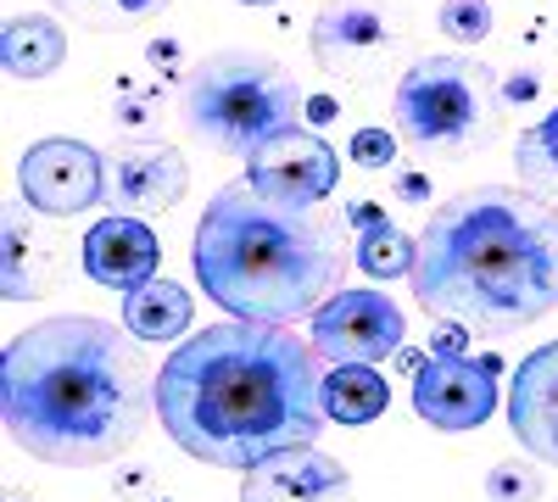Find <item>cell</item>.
Listing matches in <instances>:
<instances>
[{
    "label": "cell",
    "instance_id": "cell-1",
    "mask_svg": "<svg viewBox=\"0 0 558 502\" xmlns=\"http://www.w3.org/2000/svg\"><path fill=\"white\" fill-rule=\"evenodd\" d=\"M157 419L196 464L246 475L274 452L318 441L330 419L318 352L286 325H207L157 369Z\"/></svg>",
    "mask_w": 558,
    "mask_h": 502
},
{
    "label": "cell",
    "instance_id": "cell-2",
    "mask_svg": "<svg viewBox=\"0 0 558 502\" xmlns=\"http://www.w3.org/2000/svg\"><path fill=\"white\" fill-rule=\"evenodd\" d=\"M157 407V369L140 341L89 313L39 318L7 346L0 414L12 446L57 469L112 464Z\"/></svg>",
    "mask_w": 558,
    "mask_h": 502
},
{
    "label": "cell",
    "instance_id": "cell-3",
    "mask_svg": "<svg viewBox=\"0 0 558 502\" xmlns=\"http://www.w3.org/2000/svg\"><path fill=\"white\" fill-rule=\"evenodd\" d=\"M413 296L430 318L514 335L558 307V207L525 185H475L413 235Z\"/></svg>",
    "mask_w": 558,
    "mask_h": 502
},
{
    "label": "cell",
    "instance_id": "cell-4",
    "mask_svg": "<svg viewBox=\"0 0 558 502\" xmlns=\"http://www.w3.org/2000/svg\"><path fill=\"white\" fill-rule=\"evenodd\" d=\"M341 218L324 207H291L263 196L252 179L223 185L196 223L202 291L252 325H291L318 313L341 280Z\"/></svg>",
    "mask_w": 558,
    "mask_h": 502
},
{
    "label": "cell",
    "instance_id": "cell-5",
    "mask_svg": "<svg viewBox=\"0 0 558 502\" xmlns=\"http://www.w3.org/2000/svg\"><path fill=\"white\" fill-rule=\"evenodd\" d=\"M179 118L202 146L246 162L268 134L302 118V84L263 51H213L184 68Z\"/></svg>",
    "mask_w": 558,
    "mask_h": 502
},
{
    "label": "cell",
    "instance_id": "cell-6",
    "mask_svg": "<svg viewBox=\"0 0 558 502\" xmlns=\"http://www.w3.org/2000/svg\"><path fill=\"white\" fill-rule=\"evenodd\" d=\"M502 78L481 57H418L391 96L397 140L425 162H458L502 134Z\"/></svg>",
    "mask_w": 558,
    "mask_h": 502
},
{
    "label": "cell",
    "instance_id": "cell-7",
    "mask_svg": "<svg viewBox=\"0 0 558 502\" xmlns=\"http://www.w3.org/2000/svg\"><path fill=\"white\" fill-rule=\"evenodd\" d=\"M307 45L341 107H386L418 62V23L408 0H324Z\"/></svg>",
    "mask_w": 558,
    "mask_h": 502
},
{
    "label": "cell",
    "instance_id": "cell-8",
    "mask_svg": "<svg viewBox=\"0 0 558 502\" xmlns=\"http://www.w3.org/2000/svg\"><path fill=\"white\" fill-rule=\"evenodd\" d=\"M23 201L39 218H73L84 207L107 201V157H96L84 140H34L17 162Z\"/></svg>",
    "mask_w": 558,
    "mask_h": 502
},
{
    "label": "cell",
    "instance_id": "cell-9",
    "mask_svg": "<svg viewBox=\"0 0 558 502\" xmlns=\"http://www.w3.org/2000/svg\"><path fill=\"white\" fill-rule=\"evenodd\" d=\"M402 307L380 291H336L313 313V352L330 363H380L402 352Z\"/></svg>",
    "mask_w": 558,
    "mask_h": 502
},
{
    "label": "cell",
    "instance_id": "cell-10",
    "mask_svg": "<svg viewBox=\"0 0 558 502\" xmlns=\"http://www.w3.org/2000/svg\"><path fill=\"white\" fill-rule=\"evenodd\" d=\"M418 419L458 436L497 414V357H425L413 375Z\"/></svg>",
    "mask_w": 558,
    "mask_h": 502
},
{
    "label": "cell",
    "instance_id": "cell-11",
    "mask_svg": "<svg viewBox=\"0 0 558 502\" xmlns=\"http://www.w3.org/2000/svg\"><path fill=\"white\" fill-rule=\"evenodd\" d=\"M246 179L274 196V201H291V207H318L324 196L336 191V179H341V157L318 140L313 128L291 123V128H279L268 134V140L246 157Z\"/></svg>",
    "mask_w": 558,
    "mask_h": 502
},
{
    "label": "cell",
    "instance_id": "cell-12",
    "mask_svg": "<svg viewBox=\"0 0 558 502\" xmlns=\"http://www.w3.org/2000/svg\"><path fill=\"white\" fill-rule=\"evenodd\" d=\"M191 191V162L173 146L151 140H118L107 151V207L140 218V212H168Z\"/></svg>",
    "mask_w": 558,
    "mask_h": 502
},
{
    "label": "cell",
    "instance_id": "cell-13",
    "mask_svg": "<svg viewBox=\"0 0 558 502\" xmlns=\"http://www.w3.org/2000/svg\"><path fill=\"white\" fill-rule=\"evenodd\" d=\"M352 475L318 446H286L241 475V502H347Z\"/></svg>",
    "mask_w": 558,
    "mask_h": 502
},
{
    "label": "cell",
    "instance_id": "cell-14",
    "mask_svg": "<svg viewBox=\"0 0 558 502\" xmlns=\"http://www.w3.org/2000/svg\"><path fill=\"white\" fill-rule=\"evenodd\" d=\"M508 425L536 464L558 469V341L536 346L508 385Z\"/></svg>",
    "mask_w": 558,
    "mask_h": 502
},
{
    "label": "cell",
    "instance_id": "cell-15",
    "mask_svg": "<svg viewBox=\"0 0 558 502\" xmlns=\"http://www.w3.org/2000/svg\"><path fill=\"white\" fill-rule=\"evenodd\" d=\"M157 257H162V246L151 235V223H140L129 212L101 218L84 235V273L107 291H123V296L157 280Z\"/></svg>",
    "mask_w": 558,
    "mask_h": 502
},
{
    "label": "cell",
    "instance_id": "cell-16",
    "mask_svg": "<svg viewBox=\"0 0 558 502\" xmlns=\"http://www.w3.org/2000/svg\"><path fill=\"white\" fill-rule=\"evenodd\" d=\"M123 330L134 341H179L191 330V291L173 280H151L123 296Z\"/></svg>",
    "mask_w": 558,
    "mask_h": 502
},
{
    "label": "cell",
    "instance_id": "cell-17",
    "mask_svg": "<svg viewBox=\"0 0 558 502\" xmlns=\"http://www.w3.org/2000/svg\"><path fill=\"white\" fill-rule=\"evenodd\" d=\"M0 57H7L12 78H51L68 62V34L51 17H7Z\"/></svg>",
    "mask_w": 558,
    "mask_h": 502
},
{
    "label": "cell",
    "instance_id": "cell-18",
    "mask_svg": "<svg viewBox=\"0 0 558 502\" xmlns=\"http://www.w3.org/2000/svg\"><path fill=\"white\" fill-rule=\"evenodd\" d=\"M386 380L375 375V363H336L330 375H324V414L336 425H375L386 414Z\"/></svg>",
    "mask_w": 558,
    "mask_h": 502
},
{
    "label": "cell",
    "instance_id": "cell-19",
    "mask_svg": "<svg viewBox=\"0 0 558 502\" xmlns=\"http://www.w3.org/2000/svg\"><path fill=\"white\" fill-rule=\"evenodd\" d=\"M514 168H520V185L531 196L558 207V107L514 140Z\"/></svg>",
    "mask_w": 558,
    "mask_h": 502
},
{
    "label": "cell",
    "instance_id": "cell-20",
    "mask_svg": "<svg viewBox=\"0 0 558 502\" xmlns=\"http://www.w3.org/2000/svg\"><path fill=\"white\" fill-rule=\"evenodd\" d=\"M51 7L68 23L89 28V34H123V28H140V23L162 17L173 0H51Z\"/></svg>",
    "mask_w": 558,
    "mask_h": 502
},
{
    "label": "cell",
    "instance_id": "cell-21",
    "mask_svg": "<svg viewBox=\"0 0 558 502\" xmlns=\"http://www.w3.org/2000/svg\"><path fill=\"white\" fill-rule=\"evenodd\" d=\"M45 273H51V252L39 241H28L23 218H7V302H28L45 291Z\"/></svg>",
    "mask_w": 558,
    "mask_h": 502
},
{
    "label": "cell",
    "instance_id": "cell-22",
    "mask_svg": "<svg viewBox=\"0 0 558 502\" xmlns=\"http://www.w3.org/2000/svg\"><path fill=\"white\" fill-rule=\"evenodd\" d=\"M357 268L368 280H397V273H413V241L397 230L391 218H375L357 241Z\"/></svg>",
    "mask_w": 558,
    "mask_h": 502
},
{
    "label": "cell",
    "instance_id": "cell-23",
    "mask_svg": "<svg viewBox=\"0 0 558 502\" xmlns=\"http://www.w3.org/2000/svg\"><path fill=\"white\" fill-rule=\"evenodd\" d=\"M107 123L118 128V140H123V134H151L162 123V89L157 84H140V78H118L112 84V118Z\"/></svg>",
    "mask_w": 558,
    "mask_h": 502
},
{
    "label": "cell",
    "instance_id": "cell-24",
    "mask_svg": "<svg viewBox=\"0 0 558 502\" xmlns=\"http://www.w3.org/2000/svg\"><path fill=\"white\" fill-rule=\"evenodd\" d=\"M441 34L458 39V45H481L492 34V7L486 0H441V12H436Z\"/></svg>",
    "mask_w": 558,
    "mask_h": 502
},
{
    "label": "cell",
    "instance_id": "cell-25",
    "mask_svg": "<svg viewBox=\"0 0 558 502\" xmlns=\"http://www.w3.org/2000/svg\"><path fill=\"white\" fill-rule=\"evenodd\" d=\"M486 497H492V502H536V497H542V469L508 458V464H497V469L486 475Z\"/></svg>",
    "mask_w": 558,
    "mask_h": 502
},
{
    "label": "cell",
    "instance_id": "cell-26",
    "mask_svg": "<svg viewBox=\"0 0 558 502\" xmlns=\"http://www.w3.org/2000/svg\"><path fill=\"white\" fill-rule=\"evenodd\" d=\"M391 157H397L391 128H357V140H352V162L357 168H386Z\"/></svg>",
    "mask_w": 558,
    "mask_h": 502
},
{
    "label": "cell",
    "instance_id": "cell-27",
    "mask_svg": "<svg viewBox=\"0 0 558 502\" xmlns=\"http://www.w3.org/2000/svg\"><path fill=\"white\" fill-rule=\"evenodd\" d=\"M463 346H470V341H463V325H452V318L430 335V357H463Z\"/></svg>",
    "mask_w": 558,
    "mask_h": 502
},
{
    "label": "cell",
    "instance_id": "cell-28",
    "mask_svg": "<svg viewBox=\"0 0 558 502\" xmlns=\"http://www.w3.org/2000/svg\"><path fill=\"white\" fill-rule=\"evenodd\" d=\"M151 62L157 68H179V45L173 39H151Z\"/></svg>",
    "mask_w": 558,
    "mask_h": 502
},
{
    "label": "cell",
    "instance_id": "cell-29",
    "mask_svg": "<svg viewBox=\"0 0 558 502\" xmlns=\"http://www.w3.org/2000/svg\"><path fill=\"white\" fill-rule=\"evenodd\" d=\"M402 196H413V201H425L430 191H425V179H413V173H408V179H402Z\"/></svg>",
    "mask_w": 558,
    "mask_h": 502
},
{
    "label": "cell",
    "instance_id": "cell-30",
    "mask_svg": "<svg viewBox=\"0 0 558 502\" xmlns=\"http://www.w3.org/2000/svg\"><path fill=\"white\" fill-rule=\"evenodd\" d=\"M241 7H274V0H241Z\"/></svg>",
    "mask_w": 558,
    "mask_h": 502
}]
</instances>
